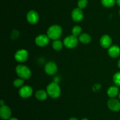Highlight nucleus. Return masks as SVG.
Listing matches in <instances>:
<instances>
[{
    "label": "nucleus",
    "instance_id": "5701e85b",
    "mask_svg": "<svg viewBox=\"0 0 120 120\" xmlns=\"http://www.w3.org/2000/svg\"><path fill=\"white\" fill-rule=\"evenodd\" d=\"M87 0H79L78 1V7L79 8H80V9H83V8H86V7L87 5Z\"/></svg>",
    "mask_w": 120,
    "mask_h": 120
},
{
    "label": "nucleus",
    "instance_id": "bb28decb",
    "mask_svg": "<svg viewBox=\"0 0 120 120\" xmlns=\"http://www.w3.org/2000/svg\"><path fill=\"white\" fill-rule=\"evenodd\" d=\"M69 120H78L77 118H71L69 119Z\"/></svg>",
    "mask_w": 120,
    "mask_h": 120
},
{
    "label": "nucleus",
    "instance_id": "6e6552de",
    "mask_svg": "<svg viewBox=\"0 0 120 120\" xmlns=\"http://www.w3.org/2000/svg\"><path fill=\"white\" fill-rule=\"evenodd\" d=\"M39 15L36 11L31 10L28 12L26 15V19L28 22L30 24H36L39 21Z\"/></svg>",
    "mask_w": 120,
    "mask_h": 120
},
{
    "label": "nucleus",
    "instance_id": "ddd939ff",
    "mask_svg": "<svg viewBox=\"0 0 120 120\" xmlns=\"http://www.w3.org/2000/svg\"><path fill=\"white\" fill-rule=\"evenodd\" d=\"M100 45L104 48H109L112 44V40L108 35H104L100 38Z\"/></svg>",
    "mask_w": 120,
    "mask_h": 120
},
{
    "label": "nucleus",
    "instance_id": "7ed1b4c3",
    "mask_svg": "<svg viewBox=\"0 0 120 120\" xmlns=\"http://www.w3.org/2000/svg\"><path fill=\"white\" fill-rule=\"evenodd\" d=\"M16 72L21 78L23 80H28L31 76L30 69L24 65H18L16 67Z\"/></svg>",
    "mask_w": 120,
    "mask_h": 120
},
{
    "label": "nucleus",
    "instance_id": "b1692460",
    "mask_svg": "<svg viewBox=\"0 0 120 120\" xmlns=\"http://www.w3.org/2000/svg\"><path fill=\"white\" fill-rule=\"evenodd\" d=\"M18 35H19V32L16 30H14L12 31L11 34V37L12 39H14V40H15V39L17 38Z\"/></svg>",
    "mask_w": 120,
    "mask_h": 120
},
{
    "label": "nucleus",
    "instance_id": "9b49d317",
    "mask_svg": "<svg viewBox=\"0 0 120 120\" xmlns=\"http://www.w3.org/2000/svg\"><path fill=\"white\" fill-rule=\"evenodd\" d=\"M45 71L48 75H53L57 72V67L55 62L50 61L46 64L45 67Z\"/></svg>",
    "mask_w": 120,
    "mask_h": 120
},
{
    "label": "nucleus",
    "instance_id": "7c9ffc66",
    "mask_svg": "<svg viewBox=\"0 0 120 120\" xmlns=\"http://www.w3.org/2000/svg\"><path fill=\"white\" fill-rule=\"evenodd\" d=\"M119 98H120V92L119 93Z\"/></svg>",
    "mask_w": 120,
    "mask_h": 120
},
{
    "label": "nucleus",
    "instance_id": "4468645a",
    "mask_svg": "<svg viewBox=\"0 0 120 120\" xmlns=\"http://www.w3.org/2000/svg\"><path fill=\"white\" fill-rule=\"evenodd\" d=\"M108 54L111 57L117 58L120 55V48L118 46L114 45H111L108 50Z\"/></svg>",
    "mask_w": 120,
    "mask_h": 120
},
{
    "label": "nucleus",
    "instance_id": "9d476101",
    "mask_svg": "<svg viewBox=\"0 0 120 120\" xmlns=\"http://www.w3.org/2000/svg\"><path fill=\"white\" fill-rule=\"evenodd\" d=\"M11 116V110L8 106H1L0 108V116L2 120H7L10 118Z\"/></svg>",
    "mask_w": 120,
    "mask_h": 120
},
{
    "label": "nucleus",
    "instance_id": "412c9836",
    "mask_svg": "<svg viewBox=\"0 0 120 120\" xmlns=\"http://www.w3.org/2000/svg\"><path fill=\"white\" fill-rule=\"evenodd\" d=\"M24 81L22 78H18L14 80L13 82V85L14 87H16V88H19V87H22V86L23 85Z\"/></svg>",
    "mask_w": 120,
    "mask_h": 120
},
{
    "label": "nucleus",
    "instance_id": "39448f33",
    "mask_svg": "<svg viewBox=\"0 0 120 120\" xmlns=\"http://www.w3.org/2000/svg\"><path fill=\"white\" fill-rule=\"evenodd\" d=\"M29 54L26 49H19L15 52L14 57L16 61L19 62H24L28 60Z\"/></svg>",
    "mask_w": 120,
    "mask_h": 120
},
{
    "label": "nucleus",
    "instance_id": "c756f323",
    "mask_svg": "<svg viewBox=\"0 0 120 120\" xmlns=\"http://www.w3.org/2000/svg\"><path fill=\"white\" fill-rule=\"evenodd\" d=\"M82 120H88L87 118H83V119H82Z\"/></svg>",
    "mask_w": 120,
    "mask_h": 120
},
{
    "label": "nucleus",
    "instance_id": "423d86ee",
    "mask_svg": "<svg viewBox=\"0 0 120 120\" xmlns=\"http://www.w3.org/2000/svg\"><path fill=\"white\" fill-rule=\"evenodd\" d=\"M49 38L48 35L45 34H41L37 36L35 38V43L38 46L44 47L48 45L49 43Z\"/></svg>",
    "mask_w": 120,
    "mask_h": 120
},
{
    "label": "nucleus",
    "instance_id": "a878e982",
    "mask_svg": "<svg viewBox=\"0 0 120 120\" xmlns=\"http://www.w3.org/2000/svg\"><path fill=\"white\" fill-rule=\"evenodd\" d=\"M9 120H18L16 118H9Z\"/></svg>",
    "mask_w": 120,
    "mask_h": 120
},
{
    "label": "nucleus",
    "instance_id": "aec40b11",
    "mask_svg": "<svg viewBox=\"0 0 120 120\" xmlns=\"http://www.w3.org/2000/svg\"><path fill=\"white\" fill-rule=\"evenodd\" d=\"M82 30V29L81 28V27H80L79 25L75 26L72 29V35L76 36H79L81 34Z\"/></svg>",
    "mask_w": 120,
    "mask_h": 120
},
{
    "label": "nucleus",
    "instance_id": "dca6fc26",
    "mask_svg": "<svg viewBox=\"0 0 120 120\" xmlns=\"http://www.w3.org/2000/svg\"><path fill=\"white\" fill-rule=\"evenodd\" d=\"M47 96H48V92H46L45 91L42 90V89L37 91L35 93L36 98L40 101L45 100L47 98Z\"/></svg>",
    "mask_w": 120,
    "mask_h": 120
},
{
    "label": "nucleus",
    "instance_id": "6ab92c4d",
    "mask_svg": "<svg viewBox=\"0 0 120 120\" xmlns=\"http://www.w3.org/2000/svg\"><path fill=\"white\" fill-rule=\"evenodd\" d=\"M52 47L56 51H60L63 48V43L58 40H54L52 43Z\"/></svg>",
    "mask_w": 120,
    "mask_h": 120
},
{
    "label": "nucleus",
    "instance_id": "0eeeda50",
    "mask_svg": "<svg viewBox=\"0 0 120 120\" xmlns=\"http://www.w3.org/2000/svg\"><path fill=\"white\" fill-rule=\"evenodd\" d=\"M33 93V89L29 85L22 86L19 90V94L23 98H28L30 97Z\"/></svg>",
    "mask_w": 120,
    "mask_h": 120
},
{
    "label": "nucleus",
    "instance_id": "f8f14e48",
    "mask_svg": "<svg viewBox=\"0 0 120 120\" xmlns=\"http://www.w3.org/2000/svg\"><path fill=\"white\" fill-rule=\"evenodd\" d=\"M83 13L82 9L76 8L73 10L71 12V18L75 22H80L83 18Z\"/></svg>",
    "mask_w": 120,
    "mask_h": 120
},
{
    "label": "nucleus",
    "instance_id": "f03ea898",
    "mask_svg": "<svg viewBox=\"0 0 120 120\" xmlns=\"http://www.w3.org/2000/svg\"><path fill=\"white\" fill-rule=\"evenodd\" d=\"M62 34V28L58 25H53L50 26L47 31V35L50 39L56 40L60 37Z\"/></svg>",
    "mask_w": 120,
    "mask_h": 120
},
{
    "label": "nucleus",
    "instance_id": "2f4dec72",
    "mask_svg": "<svg viewBox=\"0 0 120 120\" xmlns=\"http://www.w3.org/2000/svg\"><path fill=\"white\" fill-rule=\"evenodd\" d=\"M119 14H120V11H119Z\"/></svg>",
    "mask_w": 120,
    "mask_h": 120
},
{
    "label": "nucleus",
    "instance_id": "f257e3e1",
    "mask_svg": "<svg viewBox=\"0 0 120 120\" xmlns=\"http://www.w3.org/2000/svg\"><path fill=\"white\" fill-rule=\"evenodd\" d=\"M48 94L52 98H57L61 94V89L57 82H52L47 86Z\"/></svg>",
    "mask_w": 120,
    "mask_h": 120
},
{
    "label": "nucleus",
    "instance_id": "1a4fd4ad",
    "mask_svg": "<svg viewBox=\"0 0 120 120\" xmlns=\"http://www.w3.org/2000/svg\"><path fill=\"white\" fill-rule=\"evenodd\" d=\"M107 106L109 109L112 111L117 112L120 110V102L114 98H112L108 101Z\"/></svg>",
    "mask_w": 120,
    "mask_h": 120
},
{
    "label": "nucleus",
    "instance_id": "4be33fe9",
    "mask_svg": "<svg viewBox=\"0 0 120 120\" xmlns=\"http://www.w3.org/2000/svg\"><path fill=\"white\" fill-rule=\"evenodd\" d=\"M113 81L116 85L120 87V71L117 72L114 75Z\"/></svg>",
    "mask_w": 120,
    "mask_h": 120
},
{
    "label": "nucleus",
    "instance_id": "2eb2a0df",
    "mask_svg": "<svg viewBox=\"0 0 120 120\" xmlns=\"http://www.w3.org/2000/svg\"><path fill=\"white\" fill-rule=\"evenodd\" d=\"M118 94H119V90H118V87L116 86L110 87L107 90L108 95L111 98L116 97L118 95Z\"/></svg>",
    "mask_w": 120,
    "mask_h": 120
},
{
    "label": "nucleus",
    "instance_id": "393cba45",
    "mask_svg": "<svg viewBox=\"0 0 120 120\" xmlns=\"http://www.w3.org/2000/svg\"><path fill=\"white\" fill-rule=\"evenodd\" d=\"M0 105H1V106H3L5 105V102L3 100H1V101H0Z\"/></svg>",
    "mask_w": 120,
    "mask_h": 120
},
{
    "label": "nucleus",
    "instance_id": "20e7f679",
    "mask_svg": "<svg viewBox=\"0 0 120 120\" xmlns=\"http://www.w3.org/2000/svg\"><path fill=\"white\" fill-rule=\"evenodd\" d=\"M78 39L77 36L74 35H69L66 37L63 41V44L68 48H74L78 44Z\"/></svg>",
    "mask_w": 120,
    "mask_h": 120
},
{
    "label": "nucleus",
    "instance_id": "a211bd4d",
    "mask_svg": "<svg viewBox=\"0 0 120 120\" xmlns=\"http://www.w3.org/2000/svg\"><path fill=\"white\" fill-rule=\"evenodd\" d=\"M117 0H101V4L107 8H111L116 4Z\"/></svg>",
    "mask_w": 120,
    "mask_h": 120
},
{
    "label": "nucleus",
    "instance_id": "c85d7f7f",
    "mask_svg": "<svg viewBox=\"0 0 120 120\" xmlns=\"http://www.w3.org/2000/svg\"><path fill=\"white\" fill-rule=\"evenodd\" d=\"M118 67L120 68V59L119 61H118Z\"/></svg>",
    "mask_w": 120,
    "mask_h": 120
},
{
    "label": "nucleus",
    "instance_id": "f3484780",
    "mask_svg": "<svg viewBox=\"0 0 120 120\" xmlns=\"http://www.w3.org/2000/svg\"><path fill=\"white\" fill-rule=\"evenodd\" d=\"M79 40L80 42H81L83 44H88L91 42V38L89 34H86V33H83L80 35Z\"/></svg>",
    "mask_w": 120,
    "mask_h": 120
},
{
    "label": "nucleus",
    "instance_id": "cd10ccee",
    "mask_svg": "<svg viewBox=\"0 0 120 120\" xmlns=\"http://www.w3.org/2000/svg\"><path fill=\"white\" fill-rule=\"evenodd\" d=\"M117 3L120 7V0H117Z\"/></svg>",
    "mask_w": 120,
    "mask_h": 120
}]
</instances>
